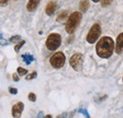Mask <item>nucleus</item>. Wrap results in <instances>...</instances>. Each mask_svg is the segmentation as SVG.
I'll return each instance as SVG.
<instances>
[{
  "instance_id": "1",
  "label": "nucleus",
  "mask_w": 123,
  "mask_h": 118,
  "mask_svg": "<svg viewBox=\"0 0 123 118\" xmlns=\"http://www.w3.org/2000/svg\"><path fill=\"white\" fill-rule=\"evenodd\" d=\"M115 50V43L112 38L110 37H102L97 44L96 46V51L98 57L107 59L112 56L113 52Z\"/></svg>"
},
{
  "instance_id": "2",
  "label": "nucleus",
  "mask_w": 123,
  "mask_h": 118,
  "mask_svg": "<svg viewBox=\"0 0 123 118\" xmlns=\"http://www.w3.org/2000/svg\"><path fill=\"white\" fill-rule=\"evenodd\" d=\"M81 17H82L81 13L79 12H73L68 17L66 25H65V30H66V32L68 34H72V33H74L76 31L77 28L79 27V25L80 23Z\"/></svg>"
},
{
  "instance_id": "3",
  "label": "nucleus",
  "mask_w": 123,
  "mask_h": 118,
  "mask_svg": "<svg viewBox=\"0 0 123 118\" xmlns=\"http://www.w3.org/2000/svg\"><path fill=\"white\" fill-rule=\"evenodd\" d=\"M61 43H62L61 35L58 34V33H51L47 37V39H46V45L48 50L54 51V50H56V49L59 48V46L61 45Z\"/></svg>"
},
{
  "instance_id": "4",
  "label": "nucleus",
  "mask_w": 123,
  "mask_h": 118,
  "mask_svg": "<svg viewBox=\"0 0 123 118\" xmlns=\"http://www.w3.org/2000/svg\"><path fill=\"white\" fill-rule=\"evenodd\" d=\"M100 33H101V28L98 24H94L91 28V30H89L88 34H87V37H86V40L89 44H94L97 42V40L99 38L100 36Z\"/></svg>"
},
{
  "instance_id": "5",
  "label": "nucleus",
  "mask_w": 123,
  "mask_h": 118,
  "mask_svg": "<svg viewBox=\"0 0 123 118\" xmlns=\"http://www.w3.org/2000/svg\"><path fill=\"white\" fill-rule=\"evenodd\" d=\"M65 63V56L62 52H56L50 58V64L54 68H62Z\"/></svg>"
},
{
  "instance_id": "6",
  "label": "nucleus",
  "mask_w": 123,
  "mask_h": 118,
  "mask_svg": "<svg viewBox=\"0 0 123 118\" xmlns=\"http://www.w3.org/2000/svg\"><path fill=\"white\" fill-rule=\"evenodd\" d=\"M82 62H83V58L82 55L80 53H76L74 54L69 60V63L71 65V67L76 70V71H80L82 67Z\"/></svg>"
},
{
  "instance_id": "7",
  "label": "nucleus",
  "mask_w": 123,
  "mask_h": 118,
  "mask_svg": "<svg viewBox=\"0 0 123 118\" xmlns=\"http://www.w3.org/2000/svg\"><path fill=\"white\" fill-rule=\"evenodd\" d=\"M23 110H24V104L22 102H18L17 104H15L12 109V116L14 118H20L22 115Z\"/></svg>"
},
{
  "instance_id": "8",
  "label": "nucleus",
  "mask_w": 123,
  "mask_h": 118,
  "mask_svg": "<svg viewBox=\"0 0 123 118\" xmlns=\"http://www.w3.org/2000/svg\"><path fill=\"white\" fill-rule=\"evenodd\" d=\"M115 50H116V53L117 54H121V53H123V32L120 33L117 36V38Z\"/></svg>"
},
{
  "instance_id": "9",
  "label": "nucleus",
  "mask_w": 123,
  "mask_h": 118,
  "mask_svg": "<svg viewBox=\"0 0 123 118\" xmlns=\"http://www.w3.org/2000/svg\"><path fill=\"white\" fill-rule=\"evenodd\" d=\"M56 8H57V4L55 1H50L47 3L46 7V12L47 15H52L55 11H56Z\"/></svg>"
},
{
  "instance_id": "10",
  "label": "nucleus",
  "mask_w": 123,
  "mask_h": 118,
  "mask_svg": "<svg viewBox=\"0 0 123 118\" xmlns=\"http://www.w3.org/2000/svg\"><path fill=\"white\" fill-rule=\"evenodd\" d=\"M40 3V0H29L28 5H27V9L29 12H33L37 9L38 5Z\"/></svg>"
},
{
  "instance_id": "11",
  "label": "nucleus",
  "mask_w": 123,
  "mask_h": 118,
  "mask_svg": "<svg viewBox=\"0 0 123 118\" xmlns=\"http://www.w3.org/2000/svg\"><path fill=\"white\" fill-rule=\"evenodd\" d=\"M89 8V1L88 0H81L80 3V10L81 12H85Z\"/></svg>"
},
{
  "instance_id": "12",
  "label": "nucleus",
  "mask_w": 123,
  "mask_h": 118,
  "mask_svg": "<svg viewBox=\"0 0 123 118\" xmlns=\"http://www.w3.org/2000/svg\"><path fill=\"white\" fill-rule=\"evenodd\" d=\"M67 14H68L67 11L62 12L61 13L58 15V17H57V21H58V22H62L63 20H65V19L67 18Z\"/></svg>"
},
{
  "instance_id": "13",
  "label": "nucleus",
  "mask_w": 123,
  "mask_h": 118,
  "mask_svg": "<svg viewBox=\"0 0 123 118\" xmlns=\"http://www.w3.org/2000/svg\"><path fill=\"white\" fill-rule=\"evenodd\" d=\"M22 57H23V59H24L25 62H26L27 64H30L31 61L34 59V58H33L32 56H31V55H28V54H27V55H23Z\"/></svg>"
},
{
  "instance_id": "14",
  "label": "nucleus",
  "mask_w": 123,
  "mask_h": 118,
  "mask_svg": "<svg viewBox=\"0 0 123 118\" xmlns=\"http://www.w3.org/2000/svg\"><path fill=\"white\" fill-rule=\"evenodd\" d=\"M17 72H18V74L20 75V76H25V75L28 73V70L27 69H24L22 67H18L17 68Z\"/></svg>"
},
{
  "instance_id": "15",
  "label": "nucleus",
  "mask_w": 123,
  "mask_h": 118,
  "mask_svg": "<svg viewBox=\"0 0 123 118\" xmlns=\"http://www.w3.org/2000/svg\"><path fill=\"white\" fill-rule=\"evenodd\" d=\"M25 43H26L25 41H21V42H19L18 44H16L15 47H14V50H15L16 52H18V51L20 50V48H21V47H22V46H23V45L25 44Z\"/></svg>"
},
{
  "instance_id": "16",
  "label": "nucleus",
  "mask_w": 123,
  "mask_h": 118,
  "mask_svg": "<svg viewBox=\"0 0 123 118\" xmlns=\"http://www.w3.org/2000/svg\"><path fill=\"white\" fill-rule=\"evenodd\" d=\"M36 77H37V73H36V72H32L31 74L28 75V76L26 77V79H27V80H31V79L35 78Z\"/></svg>"
},
{
  "instance_id": "17",
  "label": "nucleus",
  "mask_w": 123,
  "mask_h": 118,
  "mask_svg": "<svg viewBox=\"0 0 123 118\" xmlns=\"http://www.w3.org/2000/svg\"><path fill=\"white\" fill-rule=\"evenodd\" d=\"M20 39H21V38H20L19 35H15V36H12V37L10 39V42H12V43H18V41H19Z\"/></svg>"
},
{
  "instance_id": "18",
  "label": "nucleus",
  "mask_w": 123,
  "mask_h": 118,
  "mask_svg": "<svg viewBox=\"0 0 123 118\" xmlns=\"http://www.w3.org/2000/svg\"><path fill=\"white\" fill-rule=\"evenodd\" d=\"M29 99L31 100V102H35V101H36V95H35V94L30 93V94H29Z\"/></svg>"
},
{
  "instance_id": "19",
  "label": "nucleus",
  "mask_w": 123,
  "mask_h": 118,
  "mask_svg": "<svg viewBox=\"0 0 123 118\" xmlns=\"http://www.w3.org/2000/svg\"><path fill=\"white\" fill-rule=\"evenodd\" d=\"M112 2H113V0H102L101 6H102V7H107V6H109Z\"/></svg>"
},
{
  "instance_id": "20",
  "label": "nucleus",
  "mask_w": 123,
  "mask_h": 118,
  "mask_svg": "<svg viewBox=\"0 0 123 118\" xmlns=\"http://www.w3.org/2000/svg\"><path fill=\"white\" fill-rule=\"evenodd\" d=\"M79 112H80V113H82L83 115H85V117L86 118H90V115L88 114L87 111H85V110H83V109H80V110H79Z\"/></svg>"
},
{
  "instance_id": "21",
  "label": "nucleus",
  "mask_w": 123,
  "mask_h": 118,
  "mask_svg": "<svg viewBox=\"0 0 123 118\" xmlns=\"http://www.w3.org/2000/svg\"><path fill=\"white\" fill-rule=\"evenodd\" d=\"M9 0H0V7H5L8 4Z\"/></svg>"
},
{
  "instance_id": "22",
  "label": "nucleus",
  "mask_w": 123,
  "mask_h": 118,
  "mask_svg": "<svg viewBox=\"0 0 123 118\" xmlns=\"http://www.w3.org/2000/svg\"><path fill=\"white\" fill-rule=\"evenodd\" d=\"M9 91H10V93H11V94H17V90H16L15 88L11 87V88L9 89Z\"/></svg>"
},
{
  "instance_id": "23",
  "label": "nucleus",
  "mask_w": 123,
  "mask_h": 118,
  "mask_svg": "<svg viewBox=\"0 0 123 118\" xmlns=\"http://www.w3.org/2000/svg\"><path fill=\"white\" fill-rule=\"evenodd\" d=\"M12 79L14 80V81H18L19 80V77H18V75L14 73V74L12 75Z\"/></svg>"
},
{
  "instance_id": "24",
  "label": "nucleus",
  "mask_w": 123,
  "mask_h": 118,
  "mask_svg": "<svg viewBox=\"0 0 123 118\" xmlns=\"http://www.w3.org/2000/svg\"><path fill=\"white\" fill-rule=\"evenodd\" d=\"M66 116H67V113L64 112V113H62V114H60V115H58L57 118H66Z\"/></svg>"
},
{
  "instance_id": "25",
  "label": "nucleus",
  "mask_w": 123,
  "mask_h": 118,
  "mask_svg": "<svg viewBox=\"0 0 123 118\" xmlns=\"http://www.w3.org/2000/svg\"><path fill=\"white\" fill-rule=\"evenodd\" d=\"M0 44H3V45H5V44H7V41H6L5 39H2V38L0 37Z\"/></svg>"
},
{
  "instance_id": "26",
  "label": "nucleus",
  "mask_w": 123,
  "mask_h": 118,
  "mask_svg": "<svg viewBox=\"0 0 123 118\" xmlns=\"http://www.w3.org/2000/svg\"><path fill=\"white\" fill-rule=\"evenodd\" d=\"M37 118H45V116H44V113H43V112H40L38 113V115H37Z\"/></svg>"
},
{
  "instance_id": "27",
  "label": "nucleus",
  "mask_w": 123,
  "mask_h": 118,
  "mask_svg": "<svg viewBox=\"0 0 123 118\" xmlns=\"http://www.w3.org/2000/svg\"><path fill=\"white\" fill-rule=\"evenodd\" d=\"M45 118H52V115H50V114H47L45 116Z\"/></svg>"
},
{
  "instance_id": "28",
  "label": "nucleus",
  "mask_w": 123,
  "mask_h": 118,
  "mask_svg": "<svg viewBox=\"0 0 123 118\" xmlns=\"http://www.w3.org/2000/svg\"><path fill=\"white\" fill-rule=\"evenodd\" d=\"M93 2H95V3H97V2H99L100 0H92Z\"/></svg>"
},
{
  "instance_id": "29",
  "label": "nucleus",
  "mask_w": 123,
  "mask_h": 118,
  "mask_svg": "<svg viewBox=\"0 0 123 118\" xmlns=\"http://www.w3.org/2000/svg\"><path fill=\"white\" fill-rule=\"evenodd\" d=\"M122 80H123V79H122Z\"/></svg>"
}]
</instances>
